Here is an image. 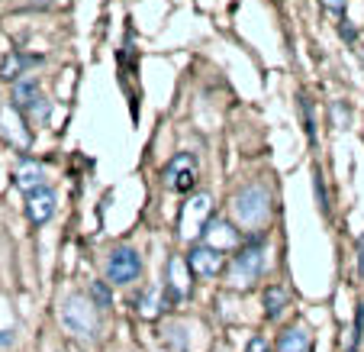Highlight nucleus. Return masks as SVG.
<instances>
[{
	"mask_svg": "<svg viewBox=\"0 0 364 352\" xmlns=\"http://www.w3.org/2000/svg\"><path fill=\"white\" fill-rule=\"evenodd\" d=\"M232 214L242 227H262L271 214V194L264 185H245L232 197Z\"/></svg>",
	"mask_w": 364,
	"mask_h": 352,
	"instance_id": "f257e3e1",
	"label": "nucleus"
},
{
	"mask_svg": "<svg viewBox=\"0 0 364 352\" xmlns=\"http://www.w3.org/2000/svg\"><path fill=\"white\" fill-rule=\"evenodd\" d=\"M26 217H29V223H36V227L48 223L55 217V194L48 191V187H39V191L26 194Z\"/></svg>",
	"mask_w": 364,
	"mask_h": 352,
	"instance_id": "6e6552de",
	"label": "nucleus"
},
{
	"mask_svg": "<svg viewBox=\"0 0 364 352\" xmlns=\"http://www.w3.org/2000/svg\"><path fill=\"white\" fill-rule=\"evenodd\" d=\"M358 269H361V278H364V236L358 239Z\"/></svg>",
	"mask_w": 364,
	"mask_h": 352,
	"instance_id": "412c9836",
	"label": "nucleus"
},
{
	"mask_svg": "<svg viewBox=\"0 0 364 352\" xmlns=\"http://www.w3.org/2000/svg\"><path fill=\"white\" fill-rule=\"evenodd\" d=\"M200 239L226 252L229 246H239V229H235L229 220H213V223H206V229H203V236H200Z\"/></svg>",
	"mask_w": 364,
	"mask_h": 352,
	"instance_id": "9b49d317",
	"label": "nucleus"
},
{
	"mask_svg": "<svg viewBox=\"0 0 364 352\" xmlns=\"http://www.w3.org/2000/svg\"><path fill=\"white\" fill-rule=\"evenodd\" d=\"M187 265H191L193 275H203V278H216L223 269H226V252L210 242H193L191 252H187Z\"/></svg>",
	"mask_w": 364,
	"mask_h": 352,
	"instance_id": "39448f33",
	"label": "nucleus"
},
{
	"mask_svg": "<svg viewBox=\"0 0 364 352\" xmlns=\"http://www.w3.org/2000/svg\"><path fill=\"white\" fill-rule=\"evenodd\" d=\"M187 271H191L187 259H181V256H171V259H168V297H171V301H184V297L191 294V281H187Z\"/></svg>",
	"mask_w": 364,
	"mask_h": 352,
	"instance_id": "1a4fd4ad",
	"label": "nucleus"
},
{
	"mask_svg": "<svg viewBox=\"0 0 364 352\" xmlns=\"http://www.w3.org/2000/svg\"><path fill=\"white\" fill-rule=\"evenodd\" d=\"M14 181L23 194H33V191H39V187H46V168L33 159H23L14 172Z\"/></svg>",
	"mask_w": 364,
	"mask_h": 352,
	"instance_id": "9d476101",
	"label": "nucleus"
},
{
	"mask_svg": "<svg viewBox=\"0 0 364 352\" xmlns=\"http://www.w3.org/2000/svg\"><path fill=\"white\" fill-rule=\"evenodd\" d=\"M296 104H300V120H303V130H306V139L316 143V113H313V100H309L306 94H300Z\"/></svg>",
	"mask_w": 364,
	"mask_h": 352,
	"instance_id": "f3484780",
	"label": "nucleus"
},
{
	"mask_svg": "<svg viewBox=\"0 0 364 352\" xmlns=\"http://www.w3.org/2000/svg\"><path fill=\"white\" fill-rule=\"evenodd\" d=\"M0 133L16 145V149H29L33 145V133H29V123H26V113L16 110L14 104L0 110Z\"/></svg>",
	"mask_w": 364,
	"mask_h": 352,
	"instance_id": "0eeeda50",
	"label": "nucleus"
},
{
	"mask_svg": "<svg viewBox=\"0 0 364 352\" xmlns=\"http://www.w3.org/2000/svg\"><path fill=\"white\" fill-rule=\"evenodd\" d=\"M90 301H94L97 307H110L113 304V294H110V281H94L90 284Z\"/></svg>",
	"mask_w": 364,
	"mask_h": 352,
	"instance_id": "a211bd4d",
	"label": "nucleus"
},
{
	"mask_svg": "<svg viewBox=\"0 0 364 352\" xmlns=\"http://www.w3.org/2000/svg\"><path fill=\"white\" fill-rule=\"evenodd\" d=\"M165 185L171 187V191H178V194H191L193 187H197V181H200V165H197V159H193L191 152H178L171 162L165 165Z\"/></svg>",
	"mask_w": 364,
	"mask_h": 352,
	"instance_id": "7ed1b4c3",
	"label": "nucleus"
},
{
	"mask_svg": "<svg viewBox=\"0 0 364 352\" xmlns=\"http://www.w3.org/2000/svg\"><path fill=\"white\" fill-rule=\"evenodd\" d=\"M139 275H142V259L136 249L117 246L107 256V281L110 284H132Z\"/></svg>",
	"mask_w": 364,
	"mask_h": 352,
	"instance_id": "20e7f679",
	"label": "nucleus"
},
{
	"mask_svg": "<svg viewBox=\"0 0 364 352\" xmlns=\"http://www.w3.org/2000/svg\"><path fill=\"white\" fill-rule=\"evenodd\" d=\"M287 304H290L287 288L271 284V288L264 291V314H268V320H281L284 314H287Z\"/></svg>",
	"mask_w": 364,
	"mask_h": 352,
	"instance_id": "2eb2a0df",
	"label": "nucleus"
},
{
	"mask_svg": "<svg viewBox=\"0 0 364 352\" xmlns=\"http://www.w3.org/2000/svg\"><path fill=\"white\" fill-rule=\"evenodd\" d=\"M326 4H329V7H332V10H336V14H338V16H342V14H345V0H326Z\"/></svg>",
	"mask_w": 364,
	"mask_h": 352,
	"instance_id": "4be33fe9",
	"label": "nucleus"
},
{
	"mask_svg": "<svg viewBox=\"0 0 364 352\" xmlns=\"http://www.w3.org/2000/svg\"><path fill=\"white\" fill-rule=\"evenodd\" d=\"M62 320L68 330L81 333V336H94L97 333V304H87L84 297H71L62 311Z\"/></svg>",
	"mask_w": 364,
	"mask_h": 352,
	"instance_id": "423d86ee",
	"label": "nucleus"
},
{
	"mask_svg": "<svg viewBox=\"0 0 364 352\" xmlns=\"http://www.w3.org/2000/svg\"><path fill=\"white\" fill-rule=\"evenodd\" d=\"M39 62V56H26V52H7L4 62H0V78L4 81H20L26 78V71Z\"/></svg>",
	"mask_w": 364,
	"mask_h": 352,
	"instance_id": "f8f14e48",
	"label": "nucleus"
},
{
	"mask_svg": "<svg viewBox=\"0 0 364 352\" xmlns=\"http://www.w3.org/2000/svg\"><path fill=\"white\" fill-rule=\"evenodd\" d=\"M262 271H264V239L258 236V239H252L248 246H242L232 256V262H229V281H232L235 288H245V284H252Z\"/></svg>",
	"mask_w": 364,
	"mask_h": 352,
	"instance_id": "f03ea898",
	"label": "nucleus"
},
{
	"mask_svg": "<svg viewBox=\"0 0 364 352\" xmlns=\"http://www.w3.org/2000/svg\"><path fill=\"white\" fill-rule=\"evenodd\" d=\"M316 197H319V207H323V214L329 210V204H326V187H323V178L316 175Z\"/></svg>",
	"mask_w": 364,
	"mask_h": 352,
	"instance_id": "6ab92c4d",
	"label": "nucleus"
},
{
	"mask_svg": "<svg viewBox=\"0 0 364 352\" xmlns=\"http://www.w3.org/2000/svg\"><path fill=\"white\" fill-rule=\"evenodd\" d=\"M277 352H309V330L306 326H290L277 339Z\"/></svg>",
	"mask_w": 364,
	"mask_h": 352,
	"instance_id": "4468645a",
	"label": "nucleus"
},
{
	"mask_svg": "<svg viewBox=\"0 0 364 352\" xmlns=\"http://www.w3.org/2000/svg\"><path fill=\"white\" fill-rule=\"evenodd\" d=\"M161 288L159 284H155V288H145V294L139 297V314H142V317H159L161 314Z\"/></svg>",
	"mask_w": 364,
	"mask_h": 352,
	"instance_id": "dca6fc26",
	"label": "nucleus"
},
{
	"mask_svg": "<svg viewBox=\"0 0 364 352\" xmlns=\"http://www.w3.org/2000/svg\"><path fill=\"white\" fill-rule=\"evenodd\" d=\"M39 100H42V90H39L36 78H20V81H14V100H10V104H14L16 110L29 113Z\"/></svg>",
	"mask_w": 364,
	"mask_h": 352,
	"instance_id": "ddd939ff",
	"label": "nucleus"
},
{
	"mask_svg": "<svg viewBox=\"0 0 364 352\" xmlns=\"http://www.w3.org/2000/svg\"><path fill=\"white\" fill-rule=\"evenodd\" d=\"M248 352H268V343H264V336H255L252 343H248Z\"/></svg>",
	"mask_w": 364,
	"mask_h": 352,
	"instance_id": "aec40b11",
	"label": "nucleus"
}]
</instances>
